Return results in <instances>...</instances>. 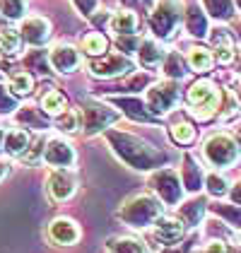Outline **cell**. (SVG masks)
I'll return each instance as SVG.
<instances>
[{"label": "cell", "mask_w": 241, "mask_h": 253, "mask_svg": "<svg viewBox=\"0 0 241 253\" xmlns=\"http://www.w3.org/2000/svg\"><path fill=\"white\" fill-rule=\"evenodd\" d=\"M232 200H234V203L241 208V183H237V186L232 188Z\"/></svg>", "instance_id": "cell-39"}, {"label": "cell", "mask_w": 241, "mask_h": 253, "mask_svg": "<svg viewBox=\"0 0 241 253\" xmlns=\"http://www.w3.org/2000/svg\"><path fill=\"white\" fill-rule=\"evenodd\" d=\"M41 155H43V140H37L34 145H29V147L24 150L22 162H24V164H34V162H37Z\"/></svg>", "instance_id": "cell-35"}, {"label": "cell", "mask_w": 241, "mask_h": 253, "mask_svg": "<svg viewBox=\"0 0 241 253\" xmlns=\"http://www.w3.org/2000/svg\"><path fill=\"white\" fill-rule=\"evenodd\" d=\"M155 234H157V239H160L161 244H166V246H174V244H179L181 239H183V234H186V224L181 222L179 217H157L155 219Z\"/></svg>", "instance_id": "cell-12"}, {"label": "cell", "mask_w": 241, "mask_h": 253, "mask_svg": "<svg viewBox=\"0 0 241 253\" xmlns=\"http://www.w3.org/2000/svg\"><path fill=\"white\" fill-rule=\"evenodd\" d=\"M201 169L193 164L191 157H186V169H183V181H186V188L188 191H198L201 188Z\"/></svg>", "instance_id": "cell-28"}, {"label": "cell", "mask_w": 241, "mask_h": 253, "mask_svg": "<svg viewBox=\"0 0 241 253\" xmlns=\"http://www.w3.org/2000/svg\"><path fill=\"white\" fill-rule=\"evenodd\" d=\"M181 2L179 0H161L160 5H157V10L152 12V32L161 37V39H166V37H171L174 34V29H176V24L181 20Z\"/></svg>", "instance_id": "cell-5"}, {"label": "cell", "mask_w": 241, "mask_h": 253, "mask_svg": "<svg viewBox=\"0 0 241 253\" xmlns=\"http://www.w3.org/2000/svg\"><path fill=\"white\" fill-rule=\"evenodd\" d=\"M111 29L119 34V37H133L135 29H138V17L128 10H120L111 17Z\"/></svg>", "instance_id": "cell-18"}, {"label": "cell", "mask_w": 241, "mask_h": 253, "mask_svg": "<svg viewBox=\"0 0 241 253\" xmlns=\"http://www.w3.org/2000/svg\"><path fill=\"white\" fill-rule=\"evenodd\" d=\"M215 212H220L222 217H227V219H232L237 227H241V208H232V205H215Z\"/></svg>", "instance_id": "cell-36"}, {"label": "cell", "mask_w": 241, "mask_h": 253, "mask_svg": "<svg viewBox=\"0 0 241 253\" xmlns=\"http://www.w3.org/2000/svg\"><path fill=\"white\" fill-rule=\"evenodd\" d=\"M164 73H166L169 78H181V75H183V60H181L179 53H169V56H166Z\"/></svg>", "instance_id": "cell-33"}, {"label": "cell", "mask_w": 241, "mask_h": 253, "mask_svg": "<svg viewBox=\"0 0 241 253\" xmlns=\"http://www.w3.org/2000/svg\"><path fill=\"white\" fill-rule=\"evenodd\" d=\"M202 205H205V203L193 200V203H188V205H183V208H181V214H183L191 224H198V222L202 219Z\"/></svg>", "instance_id": "cell-32"}, {"label": "cell", "mask_w": 241, "mask_h": 253, "mask_svg": "<svg viewBox=\"0 0 241 253\" xmlns=\"http://www.w3.org/2000/svg\"><path fill=\"white\" fill-rule=\"evenodd\" d=\"M188 65H191V70H196V73H207L210 68H212V63H215V56L207 51V48H202V46H193L191 51H188Z\"/></svg>", "instance_id": "cell-20"}, {"label": "cell", "mask_w": 241, "mask_h": 253, "mask_svg": "<svg viewBox=\"0 0 241 253\" xmlns=\"http://www.w3.org/2000/svg\"><path fill=\"white\" fill-rule=\"evenodd\" d=\"M150 186L157 191L160 195V203H166V205H176L181 200V181L179 174L171 171V169H160L150 176Z\"/></svg>", "instance_id": "cell-6"}, {"label": "cell", "mask_w": 241, "mask_h": 253, "mask_svg": "<svg viewBox=\"0 0 241 253\" xmlns=\"http://www.w3.org/2000/svg\"><path fill=\"white\" fill-rule=\"evenodd\" d=\"M210 39H212L215 48H217V60H220V63H232V60H234V56H237V51H234V39L229 37L227 29H215Z\"/></svg>", "instance_id": "cell-17"}, {"label": "cell", "mask_w": 241, "mask_h": 253, "mask_svg": "<svg viewBox=\"0 0 241 253\" xmlns=\"http://www.w3.org/2000/svg\"><path fill=\"white\" fill-rule=\"evenodd\" d=\"M7 89H10L15 97H27V94H32V89H34V78H32L29 73H17V75H12Z\"/></svg>", "instance_id": "cell-24"}, {"label": "cell", "mask_w": 241, "mask_h": 253, "mask_svg": "<svg viewBox=\"0 0 241 253\" xmlns=\"http://www.w3.org/2000/svg\"><path fill=\"white\" fill-rule=\"evenodd\" d=\"M89 70H92V75H97V78H119V75H125V73H130L133 70V63L125 58V56H120V53H104L99 56L97 60H92L89 63Z\"/></svg>", "instance_id": "cell-9"}, {"label": "cell", "mask_w": 241, "mask_h": 253, "mask_svg": "<svg viewBox=\"0 0 241 253\" xmlns=\"http://www.w3.org/2000/svg\"><path fill=\"white\" fill-rule=\"evenodd\" d=\"M29 142H32V140H29V133L22 130V128H12V130L2 133V150L12 157L24 155V150L29 147Z\"/></svg>", "instance_id": "cell-16"}, {"label": "cell", "mask_w": 241, "mask_h": 253, "mask_svg": "<svg viewBox=\"0 0 241 253\" xmlns=\"http://www.w3.org/2000/svg\"><path fill=\"white\" fill-rule=\"evenodd\" d=\"M48 63L58 73H73L80 65V51L70 43H56L48 53Z\"/></svg>", "instance_id": "cell-11"}, {"label": "cell", "mask_w": 241, "mask_h": 253, "mask_svg": "<svg viewBox=\"0 0 241 253\" xmlns=\"http://www.w3.org/2000/svg\"><path fill=\"white\" fill-rule=\"evenodd\" d=\"M171 137L179 142V145H191L196 140V130L188 126V123H174L171 126Z\"/></svg>", "instance_id": "cell-30"}, {"label": "cell", "mask_w": 241, "mask_h": 253, "mask_svg": "<svg viewBox=\"0 0 241 253\" xmlns=\"http://www.w3.org/2000/svg\"><path fill=\"white\" fill-rule=\"evenodd\" d=\"M48 239L58 246H73L78 239H80V229L73 219L68 217H58L48 224Z\"/></svg>", "instance_id": "cell-13"}, {"label": "cell", "mask_w": 241, "mask_h": 253, "mask_svg": "<svg viewBox=\"0 0 241 253\" xmlns=\"http://www.w3.org/2000/svg\"><path fill=\"white\" fill-rule=\"evenodd\" d=\"M5 174H7V164H5V162H0V181L5 178Z\"/></svg>", "instance_id": "cell-40"}, {"label": "cell", "mask_w": 241, "mask_h": 253, "mask_svg": "<svg viewBox=\"0 0 241 253\" xmlns=\"http://www.w3.org/2000/svg\"><path fill=\"white\" fill-rule=\"evenodd\" d=\"M106 48H109V41L104 34H97V32H92V34H87L84 39H82V51L87 53V56H92V58H99L106 53Z\"/></svg>", "instance_id": "cell-22"}, {"label": "cell", "mask_w": 241, "mask_h": 253, "mask_svg": "<svg viewBox=\"0 0 241 253\" xmlns=\"http://www.w3.org/2000/svg\"><path fill=\"white\" fill-rule=\"evenodd\" d=\"M41 157H43L46 164H51V167H56V169H68V167L75 164V150L70 147V142H65V140H60V137L48 140Z\"/></svg>", "instance_id": "cell-10"}, {"label": "cell", "mask_w": 241, "mask_h": 253, "mask_svg": "<svg viewBox=\"0 0 241 253\" xmlns=\"http://www.w3.org/2000/svg\"><path fill=\"white\" fill-rule=\"evenodd\" d=\"M41 109L48 114V116H58L65 111V97L60 94L58 89H48L43 97H41Z\"/></svg>", "instance_id": "cell-23"}, {"label": "cell", "mask_w": 241, "mask_h": 253, "mask_svg": "<svg viewBox=\"0 0 241 253\" xmlns=\"http://www.w3.org/2000/svg\"><path fill=\"white\" fill-rule=\"evenodd\" d=\"M22 51V37L17 29H0V56L15 58Z\"/></svg>", "instance_id": "cell-21"}, {"label": "cell", "mask_w": 241, "mask_h": 253, "mask_svg": "<svg viewBox=\"0 0 241 253\" xmlns=\"http://www.w3.org/2000/svg\"><path fill=\"white\" fill-rule=\"evenodd\" d=\"M186 27H188V32L191 34H196V37H202L207 29H205V17H202L201 10H191L188 12V22H186Z\"/></svg>", "instance_id": "cell-31"}, {"label": "cell", "mask_w": 241, "mask_h": 253, "mask_svg": "<svg viewBox=\"0 0 241 253\" xmlns=\"http://www.w3.org/2000/svg\"><path fill=\"white\" fill-rule=\"evenodd\" d=\"M27 12V2L24 0H0V15L7 20H22Z\"/></svg>", "instance_id": "cell-27"}, {"label": "cell", "mask_w": 241, "mask_h": 253, "mask_svg": "<svg viewBox=\"0 0 241 253\" xmlns=\"http://www.w3.org/2000/svg\"><path fill=\"white\" fill-rule=\"evenodd\" d=\"M145 101H147L152 114H166L179 101V89L174 82H161V84H155L152 89H147Z\"/></svg>", "instance_id": "cell-7"}, {"label": "cell", "mask_w": 241, "mask_h": 253, "mask_svg": "<svg viewBox=\"0 0 241 253\" xmlns=\"http://www.w3.org/2000/svg\"><path fill=\"white\" fill-rule=\"evenodd\" d=\"M20 37H22V41H27L32 46H41L51 37V24H48V20H43V17H27L20 27Z\"/></svg>", "instance_id": "cell-14"}, {"label": "cell", "mask_w": 241, "mask_h": 253, "mask_svg": "<svg viewBox=\"0 0 241 253\" xmlns=\"http://www.w3.org/2000/svg\"><path fill=\"white\" fill-rule=\"evenodd\" d=\"M109 251L111 253H147V249L135 239H109Z\"/></svg>", "instance_id": "cell-25"}, {"label": "cell", "mask_w": 241, "mask_h": 253, "mask_svg": "<svg viewBox=\"0 0 241 253\" xmlns=\"http://www.w3.org/2000/svg\"><path fill=\"white\" fill-rule=\"evenodd\" d=\"M46 191L51 195V200L63 203V200H70L75 191H78V178L73 171L68 169H56L53 174L48 176V183H46Z\"/></svg>", "instance_id": "cell-8"}, {"label": "cell", "mask_w": 241, "mask_h": 253, "mask_svg": "<svg viewBox=\"0 0 241 253\" xmlns=\"http://www.w3.org/2000/svg\"><path fill=\"white\" fill-rule=\"evenodd\" d=\"M188 104H191V114L198 121H207V118L215 116L217 109H220V89L210 80H201V82L191 84Z\"/></svg>", "instance_id": "cell-2"}, {"label": "cell", "mask_w": 241, "mask_h": 253, "mask_svg": "<svg viewBox=\"0 0 241 253\" xmlns=\"http://www.w3.org/2000/svg\"><path fill=\"white\" fill-rule=\"evenodd\" d=\"M202 155H205V159L212 167L227 169V167L239 162V142H237V137H232L229 133H217V135H212L205 142Z\"/></svg>", "instance_id": "cell-3"}, {"label": "cell", "mask_w": 241, "mask_h": 253, "mask_svg": "<svg viewBox=\"0 0 241 253\" xmlns=\"http://www.w3.org/2000/svg\"><path fill=\"white\" fill-rule=\"evenodd\" d=\"M161 214V203L152 195H133L130 200L123 203V208L119 210V217L135 229H145L150 224H155V219Z\"/></svg>", "instance_id": "cell-1"}, {"label": "cell", "mask_w": 241, "mask_h": 253, "mask_svg": "<svg viewBox=\"0 0 241 253\" xmlns=\"http://www.w3.org/2000/svg\"><path fill=\"white\" fill-rule=\"evenodd\" d=\"M205 186H207V193L210 195H224L229 188H227V178L222 174H217V171H210V174L205 176Z\"/></svg>", "instance_id": "cell-29"}, {"label": "cell", "mask_w": 241, "mask_h": 253, "mask_svg": "<svg viewBox=\"0 0 241 253\" xmlns=\"http://www.w3.org/2000/svg\"><path fill=\"white\" fill-rule=\"evenodd\" d=\"M114 121H119V111L109 109L106 104H99V101H87L80 109V128H84L87 135L109 128Z\"/></svg>", "instance_id": "cell-4"}, {"label": "cell", "mask_w": 241, "mask_h": 253, "mask_svg": "<svg viewBox=\"0 0 241 253\" xmlns=\"http://www.w3.org/2000/svg\"><path fill=\"white\" fill-rule=\"evenodd\" d=\"M0 150H2V130H0Z\"/></svg>", "instance_id": "cell-43"}, {"label": "cell", "mask_w": 241, "mask_h": 253, "mask_svg": "<svg viewBox=\"0 0 241 253\" xmlns=\"http://www.w3.org/2000/svg\"><path fill=\"white\" fill-rule=\"evenodd\" d=\"M12 109H17V99H15V94L10 89H5L0 84V114H10Z\"/></svg>", "instance_id": "cell-34"}, {"label": "cell", "mask_w": 241, "mask_h": 253, "mask_svg": "<svg viewBox=\"0 0 241 253\" xmlns=\"http://www.w3.org/2000/svg\"><path fill=\"white\" fill-rule=\"evenodd\" d=\"M201 253H227V246H224L222 241H212V244H207Z\"/></svg>", "instance_id": "cell-38"}, {"label": "cell", "mask_w": 241, "mask_h": 253, "mask_svg": "<svg viewBox=\"0 0 241 253\" xmlns=\"http://www.w3.org/2000/svg\"><path fill=\"white\" fill-rule=\"evenodd\" d=\"M227 253H241V246H234L232 251H227Z\"/></svg>", "instance_id": "cell-42"}, {"label": "cell", "mask_w": 241, "mask_h": 253, "mask_svg": "<svg viewBox=\"0 0 241 253\" xmlns=\"http://www.w3.org/2000/svg\"><path fill=\"white\" fill-rule=\"evenodd\" d=\"M73 2H75V7L80 10L82 15H92V10L97 5V0H73Z\"/></svg>", "instance_id": "cell-37"}, {"label": "cell", "mask_w": 241, "mask_h": 253, "mask_svg": "<svg viewBox=\"0 0 241 253\" xmlns=\"http://www.w3.org/2000/svg\"><path fill=\"white\" fill-rule=\"evenodd\" d=\"M234 58H237V70L241 73V51H239V56H234Z\"/></svg>", "instance_id": "cell-41"}, {"label": "cell", "mask_w": 241, "mask_h": 253, "mask_svg": "<svg viewBox=\"0 0 241 253\" xmlns=\"http://www.w3.org/2000/svg\"><path fill=\"white\" fill-rule=\"evenodd\" d=\"M135 51H138L140 65L147 68V70H155L161 60H164V48H161V43L157 39H152V37L142 39L140 43L135 46Z\"/></svg>", "instance_id": "cell-15"}, {"label": "cell", "mask_w": 241, "mask_h": 253, "mask_svg": "<svg viewBox=\"0 0 241 253\" xmlns=\"http://www.w3.org/2000/svg\"><path fill=\"white\" fill-rule=\"evenodd\" d=\"M202 10L220 22L234 17V0H202Z\"/></svg>", "instance_id": "cell-19"}, {"label": "cell", "mask_w": 241, "mask_h": 253, "mask_svg": "<svg viewBox=\"0 0 241 253\" xmlns=\"http://www.w3.org/2000/svg\"><path fill=\"white\" fill-rule=\"evenodd\" d=\"M237 5H239V7H241V0H237Z\"/></svg>", "instance_id": "cell-44"}, {"label": "cell", "mask_w": 241, "mask_h": 253, "mask_svg": "<svg viewBox=\"0 0 241 253\" xmlns=\"http://www.w3.org/2000/svg\"><path fill=\"white\" fill-rule=\"evenodd\" d=\"M56 126L63 133H78L80 130V111H73V109H65L63 114L56 116Z\"/></svg>", "instance_id": "cell-26"}]
</instances>
